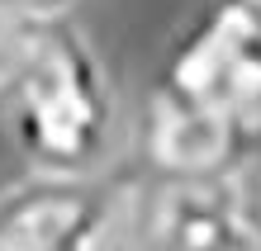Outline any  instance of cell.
Here are the masks:
<instances>
[{
  "instance_id": "cell-3",
  "label": "cell",
  "mask_w": 261,
  "mask_h": 251,
  "mask_svg": "<svg viewBox=\"0 0 261 251\" xmlns=\"http://www.w3.org/2000/svg\"><path fill=\"white\" fill-rule=\"evenodd\" d=\"M114 180L29 176L0 194V251H110Z\"/></svg>"
},
{
  "instance_id": "cell-2",
  "label": "cell",
  "mask_w": 261,
  "mask_h": 251,
  "mask_svg": "<svg viewBox=\"0 0 261 251\" xmlns=\"http://www.w3.org/2000/svg\"><path fill=\"white\" fill-rule=\"evenodd\" d=\"M166 90L214 109L252 143L261 137V0H209L176 38L162 81Z\"/></svg>"
},
{
  "instance_id": "cell-6",
  "label": "cell",
  "mask_w": 261,
  "mask_h": 251,
  "mask_svg": "<svg viewBox=\"0 0 261 251\" xmlns=\"http://www.w3.org/2000/svg\"><path fill=\"white\" fill-rule=\"evenodd\" d=\"M71 5L76 0H0V14L24 19V24H57V19H67Z\"/></svg>"
},
{
  "instance_id": "cell-4",
  "label": "cell",
  "mask_w": 261,
  "mask_h": 251,
  "mask_svg": "<svg viewBox=\"0 0 261 251\" xmlns=\"http://www.w3.org/2000/svg\"><path fill=\"white\" fill-rule=\"evenodd\" d=\"M252 152V137L238 133L214 109L195 104L166 86H152L143 109V161L157 180H199L228 176Z\"/></svg>"
},
{
  "instance_id": "cell-5",
  "label": "cell",
  "mask_w": 261,
  "mask_h": 251,
  "mask_svg": "<svg viewBox=\"0 0 261 251\" xmlns=\"http://www.w3.org/2000/svg\"><path fill=\"white\" fill-rule=\"evenodd\" d=\"M38 29L43 24H24V19L0 14V109H10V95H14V86H19L29 57H34Z\"/></svg>"
},
{
  "instance_id": "cell-1",
  "label": "cell",
  "mask_w": 261,
  "mask_h": 251,
  "mask_svg": "<svg viewBox=\"0 0 261 251\" xmlns=\"http://www.w3.org/2000/svg\"><path fill=\"white\" fill-rule=\"evenodd\" d=\"M14 147L34 176H95L110 143V81L95 48L67 19L43 24L34 57L10 95Z\"/></svg>"
}]
</instances>
